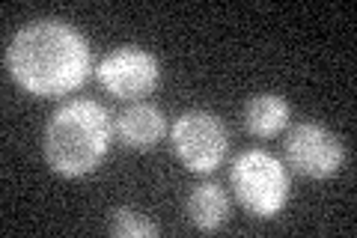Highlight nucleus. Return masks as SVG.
<instances>
[{"mask_svg":"<svg viewBox=\"0 0 357 238\" xmlns=\"http://www.w3.org/2000/svg\"><path fill=\"white\" fill-rule=\"evenodd\" d=\"M13 81L39 98H57L81 87L93 72V48L69 21L39 18L21 27L6 48Z\"/></svg>","mask_w":357,"mask_h":238,"instance_id":"obj_1","label":"nucleus"},{"mask_svg":"<svg viewBox=\"0 0 357 238\" xmlns=\"http://www.w3.org/2000/svg\"><path fill=\"white\" fill-rule=\"evenodd\" d=\"M110 137H114V122L98 101H66L51 113L48 126H45V161L60 176H86L102 164V158L110 149Z\"/></svg>","mask_w":357,"mask_h":238,"instance_id":"obj_2","label":"nucleus"},{"mask_svg":"<svg viewBox=\"0 0 357 238\" xmlns=\"http://www.w3.org/2000/svg\"><path fill=\"white\" fill-rule=\"evenodd\" d=\"M229 188L256 218H274L289 202V173L280 158L265 149L241 152L229 167Z\"/></svg>","mask_w":357,"mask_h":238,"instance_id":"obj_3","label":"nucleus"},{"mask_svg":"<svg viewBox=\"0 0 357 238\" xmlns=\"http://www.w3.org/2000/svg\"><path fill=\"white\" fill-rule=\"evenodd\" d=\"M173 152L191 173L208 176L223 164L229 137L223 122L211 110H185L170 131Z\"/></svg>","mask_w":357,"mask_h":238,"instance_id":"obj_4","label":"nucleus"},{"mask_svg":"<svg viewBox=\"0 0 357 238\" xmlns=\"http://www.w3.org/2000/svg\"><path fill=\"white\" fill-rule=\"evenodd\" d=\"M96 77L110 96L122 101H140L161 81V63L140 45H119L96 66Z\"/></svg>","mask_w":357,"mask_h":238,"instance_id":"obj_5","label":"nucleus"},{"mask_svg":"<svg viewBox=\"0 0 357 238\" xmlns=\"http://www.w3.org/2000/svg\"><path fill=\"white\" fill-rule=\"evenodd\" d=\"M345 149L340 137L319 122H301L286 137V161L307 179H331L342 167Z\"/></svg>","mask_w":357,"mask_h":238,"instance_id":"obj_6","label":"nucleus"},{"mask_svg":"<svg viewBox=\"0 0 357 238\" xmlns=\"http://www.w3.org/2000/svg\"><path fill=\"white\" fill-rule=\"evenodd\" d=\"M114 131L128 149L146 152V149H152V146H158L161 137L167 134L164 110L149 105V101H134L131 107H126L116 117Z\"/></svg>","mask_w":357,"mask_h":238,"instance_id":"obj_7","label":"nucleus"},{"mask_svg":"<svg viewBox=\"0 0 357 238\" xmlns=\"http://www.w3.org/2000/svg\"><path fill=\"white\" fill-rule=\"evenodd\" d=\"M289 126V101L277 93H259L244 105V128L253 137H274Z\"/></svg>","mask_w":357,"mask_h":238,"instance_id":"obj_8","label":"nucleus"},{"mask_svg":"<svg viewBox=\"0 0 357 238\" xmlns=\"http://www.w3.org/2000/svg\"><path fill=\"white\" fill-rule=\"evenodd\" d=\"M188 218L197 230L215 232L218 226L229 218V200L223 194V188L215 182H203L188 194Z\"/></svg>","mask_w":357,"mask_h":238,"instance_id":"obj_9","label":"nucleus"},{"mask_svg":"<svg viewBox=\"0 0 357 238\" xmlns=\"http://www.w3.org/2000/svg\"><path fill=\"white\" fill-rule=\"evenodd\" d=\"M107 232L116 238H152L158 235V223L149 221L143 211L131 209V206H119L110 211V223Z\"/></svg>","mask_w":357,"mask_h":238,"instance_id":"obj_10","label":"nucleus"}]
</instances>
